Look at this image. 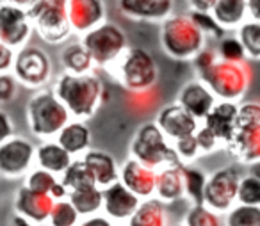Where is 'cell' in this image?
Wrapping results in <instances>:
<instances>
[{
    "instance_id": "obj_18",
    "label": "cell",
    "mask_w": 260,
    "mask_h": 226,
    "mask_svg": "<svg viewBox=\"0 0 260 226\" xmlns=\"http://www.w3.org/2000/svg\"><path fill=\"white\" fill-rule=\"evenodd\" d=\"M68 20L72 30L86 34L105 22L104 0H68Z\"/></svg>"
},
{
    "instance_id": "obj_49",
    "label": "cell",
    "mask_w": 260,
    "mask_h": 226,
    "mask_svg": "<svg viewBox=\"0 0 260 226\" xmlns=\"http://www.w3.org/2000/svg\"><path fill=\"white\" fill-rule=\"evenodd\" d=\"M8 4H13V6H16V8H22V9H29V8H32L36 2H40V0H6Z\"/></svg>"
},
{
    "instance_id": "obj_37",
    "label": "cell",
    "mask_w": 260,
    "mask_h": 226,
    "mask_svg": "<svg viewBox=\"0 0 260 226\" xmlns=\"http://www.w3.org/2000/svg\"><path fill=\"white\" fill-rule=\"evenodd\" d=\"M59 183V176L52 175V173L45 171L41 168H34L27 173V178L23 185L29 187L34 192H41V194H50L52 189Z\"/></svg>"
},
{
    "instance_id": "obj_7",
    "label": "cell",
    "mask_w": 260,
    "mask_h": 226,
    "mask_svg": "<svg viewBox=\"0 0 260 226\" xmlns=\"http://www.w3.org/2000/svg\"><path fill=\"white\" fill-rule=\"evenodd\" d=\"M116 64H118L116 77L128 93L153 91L159 80V64L155 57L143 47H128Z\"/></svg>"
},
{
    "instance_id": "obj_17",
    "label": "cell",
    "mask_w": 260,
    "mask_h": 226,
    "mask_svg": "<svg viewBox=\"0 0 260 226\" xmlns=\"http://www.w3.org/2000/svg\"><path fill=\"white\" fill-rule=\"evenodd\" d=\"M55 205V200L50 194L34 192L29 187L22 185L15 194V212L29 219L36 226L48 222L50 212Z\"/></svg>"
},
{
    "instance_id": "obj_30",
    "label": "cell",
    "mask_w": 260,
    "mask_h": 226,
    "mask_svg": "<svg viewBox=\"0 0 260 226\" xmlns=\"http://www.w3.org/2000/svg\"><path fill=\"white\" fill-rule=\"evenodd\" d=\"M207 180H209V175L203 169L191 164L184 166V190L191 205H203Z\"/></svg>"
},
{
    "instance_id": "obj_4",
    "label": "cell",
    "mask_w": 260,
    "mask_h": 226,
    "mask_svg": "<svg viewBox=\"0 0 260 226\" xmlns=\"http://www.w3.org/2000/svg\"><path fill=\"white\" fill-rule=\"evenodd\" d=\"M72 121V114L52 89H40L27 102V125L34 137L43 141L55 139Z\"/></svg>"
},
{
    "instance_id": "obj_53",
    "label": "cell",
    "mask_w": 260,
    "mask_h": 226,
    "mask_svg": "<svg viewBox=\"0 0 260 226\" xmlns=\"http://www.w3.org/2000/svg\"><path fill=\"white\" fill-rule=\"evenodd\" d=\"M116 226H126V224H116Z\"/></svg>"
},
{
    "instance_id": "obj_44",
    "label": "cell",
    "mask_w": 260,
    "mask_h": 226,
    "mask_svg": "<svg viewBox=\"0 0 260 226\" xmlns=\"http://www.w3.org/2000/svg\"><path fill=\"white\" fill-rule=\"evenodd\" d=\"M15 50L0 41V73H9L15 64Z\"/></svg>"
},
{
    "instance_id": "obj_35",
    "label": "cell",
    "mask_w": 260,
    "mask_h": 226,
    "mask_svg": "<svg viewBox=\"0 0 260 226\" xmlns=\"http://www.w3.org/2000/svg\"><path fill=\"white\" fill-rule=\"evenodd\" d=\"M80 215L75 210L72 203L68 200H59L55 201L54 208L50 212V217H48V226H79Z\"/></svg>"
},
{
    "instance_id": "obj_34",
    "label": "cell",
    "mask_w": 260,
    "mask_h": 226,
    "mask_svg": "<svg viewBox=\"0 0 260 226\" xmlns=\"http://www.w3.org/2000/svg\"><path fill=\"white\" fill-rule=\"evenodd\" d=\"M184 226H223V215L205 205H191L184 215Z\"/></svg>"
},
{
    "instance_id": "obj_29",
    "label": "cell",
    "mask_w": 260,
    "mask_h": 226,
    "mask_svg": "<svg viewBox=\"0 0 260 226\" xmlns=\"http://www.w3.org/2000/svg\"><path fill=\"white\" fill-rule=\"evenodd\" d=\"M68 201L75 207L80 217H87V215L100 214L102 212V189L96 185L84 187V189H77L68 192Z\"/></svg>"
},
{
    "instance_id": "obj_24",
    "label": "cell",
    "mask_w": 260,
    "mask_h": 226,
    "mask_svg": "<svg viewBox=\"0 0 260 226\" xmlns=\"http://www.w3.org/2000/svg\"><path fill=\"white\" fill-rule=\"evenodd\" d=\"M55 141H57L73 158H77V155L82 157L87 150H91L93 134H91V128L87 126L86 121L72 119V121L59 132Z\"/></svg>"
},
{
    "instance_id": "obj_51",
    "label": "cell",
    "mask_w": 260,
    "mask_h": 226,
    "mask_svg": "<svg viewBox=\"0 0 260 226\" xmlns=\"http://www.w3.org/2000/svg\"><path fill=\"white\" fill-rule=\"evenodd\" d=\"M170 226H184V222H175V224H170Z\"/></svg>"
},
{
    "instance_id": "obj_42",
    "label": "cell",
    "mask_w": 260,
    "mask_h": 226,
    "mask_svg": "<svg viewBox=\"0 0 260 226\" xmlns=\"http://www.w3.org/2000/svg\"><path fill=\"white\" fill-rule=\"evenodd\" d=\"M16 93H18V80L9 73H0V104H9L15 100Z\"/></svg>"
},
{
    "instance_id": "obj_20",
    "label": "cell",
    "mask_w": 260,
    "mask_h": 226,
    "mask_svg": "<svg viewBox=\"0 0 260 226\" xmlns=\"http://www.w3.org/2000/svg\"><path fill=\"white\" fill-rule=\"evenodd\" d=\"M239 104L237 102H224L217 100L212 111L207 114V118L202 121L203 126L210 130L217 137L223 148L228 146L235 132V121H237Z\"/></svg>"
},
{
    "instance_id": "obj_27",
    "label": "cell",
    "mask_w": 260,
    "mask_h": 226,
    "mask_svg": "<svg viewBox=\"0 0 260 226\" xmlns=\"http://www.w3.org/2000/svg\"><path fill=\"white\" fill-rule=\"evenodd\" d=\"M59 62L62 66V72L73 73V75H86L94 68V62L91 59L89 52L86 50L80 41L66 45L59 54Z\"/></svg>"
},
{
    "instance_id": "obj_19",
    "label": "cell",
    "mask_w": 260,
    "mask_h": 226,
    "mask_svg": "<svg viewBox=\"0 0 260 226\" xmlns=\"http://www.w3.org/2000/svg\"><path fill=\"white\" fill-rule=\"evenodd\" d=\"M217 98L214 96V93L202 82V80H191L185 82L182 86L180 93H178L177 104L180 107H184L189 114L198 121H203L207 118L212 107L216 105Z\"/></svg>"
},
{
    "instance_id": "obj_15",
    "label": "cell",
    "mask_w": 260,
    "mask_h": 226,
    "mask_svg": "<svg viewBox=\"0 0 260 226\" xmlns=\"http://www.w3.org/2000/svg\"><path fill=\"white\" fill-rule=\"evenodd\" d=\"M119 182L130 192H134L141 201L155 198L157 171L146 168L145 164L138 162L136 158L128 157L119 166Z\"/></svg>"
},
{
    "instance_id": "obj_36",
    "label": "cell",
    "mask_w": 260,
    "mask_h": 226,
    "mask_svg": "<svg viewBox=\"0 0 260 226\" xmlns=\"http://www.w3.org/2000/svg\"><path fill=\"white\" fill-rule=\"evenodd\" d=\"M216 54L221 61L228 62H248L246 52L242 48L241 41L237 40V36H224L223 40L217 41L216 45Z\"/></svg>"
},
{
    "instance_id": "obj_10",
    "label": "cell",
    "mask_w": 260,
    "mask_h": 226,
    "mask_svg": "<svg viewBox=\"0 0 260 226\" xmlns=\"http://www.w3.org/2000/svg\"><path fill=\"white\" fill-rule=\"evenodd\" d=\"M13 75L18 84L29 89H45L52 79V61L43 48L36 45H25L15 55Z\"/></svg>"
},
{
    "instance_id": "obj_31",
    "label": "cell",
    "mask_w": 260,
    "mask_h": 226,
    "mask_svg": "<svg viewBox=\"0 0 260 226\" xmlns=\"http://www.w3.org/2000/svg\"><path fill=\"white\" fill-rule=\"evenodd\" d=\"M62 185L68 189V192L77 189H84V187H91V185H96L94 182L93 175H91L89 168L86 166V162L80 158H73V162L70 164V168L59 176ZM98 187V185H96Z\"/></svg>"
},
{
    "instance_id": "obj_21",
    "label": "cell",
    "mask_w": 260,
    "mask_h": 226,
    "mask_svg": "<svg viewBox=\"0 0 260 226\" xmlns=\"http://www.w3.org/2000/svg\"><path fill=\"white\" fill-rule=\"evenodd\" d=\"M175 0H118L123 16L146 22H164L173 15Z\"/></svg>"
},
{
    "instance_id": "obj_25",
    "label": "cell",
    "mask_w": 260,
    "mask_h": 226,
    "mask_svg": "<svg viewBox=\"0 0 260 226\" xmlns=\"http://www.w3.org/2000/svg\"><path fill=\"white\" fill-rule=\"evenodd\" d=\"M73 162V157L57 143L55 139L43 141L36 146V164L38 168L52 173L55 176H61L70 164Z\"/></svg>"
},
{
    "instance_id": "obj_46",
    "label": "cell",
    "mask_w": 260,
    "mask_h": 226,
    "mask_svg": "<svg viewBox=\"0 0 260 226\" xmlns=\"http://www.w3.org/2000/svg\"><path fill=\"white\" fill-rule=\"evenodd\" d=\"M189 11H200V13H210L214 6V0H187Z\"/></svg>"
},
{
    "instance_id": "obj_38",
    "label": "cell",
    "mask_w": 260,
    "mask_h": 226,
    "mask_svg": "<svg viewBox=\"0 0 260 226\" xmlns=\"http://www.w3.org/2000/svg\"><path fill=\"white\" fill-rule=\"evenodd\" d=\"M237 203L260 207V178L249 175V173L242 175L237 190Z\"/></svg>"
},
{
    "instance_id": "obj_14",
    "label": "cell",
    "mask_w": 260,
    "mask_h": 226,
    "mask_svg": "<svg viewBox=\"0 0 260 226\" xmlns=\"http://www.w3.org/2000/svg\"><path fill=\"white\" fill-rule=\"evenodd\" d=\"M102 198H104L102 214H105L111 221L118 224L128 222V219L134 215L141 203V200L134 192H130L121 182H116L102 189Z\"/></svg>"
},
{
    "instance_id": "obj_40",
    "label": "cell",
    "mask_w": 260,
    "mask_h": 226,
    "mask_svg": "<svg viewBox=\"0 0 260 226\" xmlns=\"http://www.w3.org/2000/svg\"><path fill=\"white\" fill-rule=\"evenodd\" d=\"M171 144H173L175 151H177L178 158H180V162L184 166L191 164L192 160H196V158L202 155V151H200L194 136L182 137V139H178V141H173Z\"/></svg>"
},
{
    "instance_id": "obj_23",
    "label": "cell",
    "mask_w": 260,
    "mask_h": 226,
    "mask_svg": "<svg viewBox=\"0 0 260 226\" xmlns=\"http://www.w3.org/2000/svg\"><path fill=\"white\" fill-rule=\"evenodd\" d=\"M155 198L159 201H162L164 205L184 200V164L170 166V168L157 171Z\"/></svg>"
},
{
    "instance_id": "obj_16",
    "label": "cell",
    "mask_w": 260,
    "mask_h": 226,
    "mask_svg": "<svg viewBox=\"0 0 260 226\" xmlns=\"http://www.w3.org/2000/svg\"><path fill=\"white\" fill-rule=\"evenodd\" d=\"M155 123L162 134L171 141H178L182 137L194 136L196 130L200 126V121L194 119L184 107L175 102V104H168L157 112Z\"/></svg>"
},
{
    "instance_id": "obj_13",
    "label": "cell",
    "mask_w": 260,
    "mask_h": 226,
    "mask_svg": "<svg viewBox=\"0 0 260 226\" xmlns=\"http://www.w3.org/2000/svg\"><path fill=\"white\" fill-rule=\"evenodd\" d=\"M34 29L30 23L27 11L22 8H16L13 4L0 6V41L13 50L29 45V38L32 36Z\"/></svg>"
},
{
    "instance_id": "obj_43",
    "label": "cell",
    "mask_w": 260,
    "mask_h": 226,
    "mask_svg": "<svg viewBox=\"0 0 260 226\" xmlns=\"http://www.w3.org/2000/svg\"><path fill=\"white\" fill-rule=\"evenodd\" d=\"M15 134V123H13L11 116L4 111V109H0V144L6 143L8 139H11Z\"/></svg>"
},
{
    "instance_id": "obj_11",
    "label": "cell",
    "mask_w": 260,
    "mask_h": 226,
    "mask_svg": "<svg viewBox=\"0 0 260 226\" xmlns=\"http://www.w3.org/2000/svg\"><path fill=\"white\" fill-rule=\"evenodd\" d=\"M242 175L244 171L235 166L216 169L207 180L203 205L221 215L226 214L234 205H237V190Z\"/></svg>"
},
{
    "instance_id": "obj_47",
    "label": "cell",
    "mask_w": 260,
    "mask_h": 226,
    "mask_svg": "<svg viewBox=\"0 0 260 226\" xmlns=\"http://www.w3.org/2000/svg\"><path fill=\"white\" fill-rule=\"evenodd\" d=\"M248 6V18L253 22H260V0H246Z\"/></svg>"
},
{
    "instance_id": "obj_28",
    "label": "cell",
    "mask_w": 260,
    "mask_h": 226,
    "mask_svg": "<svg viewBox=\"0 0 260 226\" xmlns=\"http://www.w3.org/2000/svg\"><path fill=\"white\" fill-rule=\"evenodd\" d=\"M126 226H170L166 205L157 198L143 200Z\"/></svg>"
},
{
    "instance_id": "obj_48",
    "label": "cell",
    "mask_w": 260,
    "mask_h": 226,
    "mask_svg": "<svg viewBox=\"0 0 260 226\" xmlns=\"http://www.w3.org/2000/svg\"><path fill=\"white\" fill-rule=\"evenodd\" d=\"M9 226H36L34 222H30L29 219H25L23 215L20 214H13L11 217H9Z\"/></svg>"
},
{
    "instance_id": "obj_3",
    "label": "cell",
    "mask_w": 260,
    "mask_h": 226,
    "mask_svg": "<svg viewBox=\"0 0 260 226\" xmlns=\"http://www.w3.org/2000/svg\"><path fill=\"white\" fill-rule=\"evenodd\" d=\"M251 79L253 72L248 62H228L219 57L209 68L198 72V80L212 91L217 100L237 104L248 93Z\"/></svg>"
},
{
    "instance_id": "obj_50",
    "label": "cell",
    "mask_w": 260,
    "mask_h": 226,
    "mask_svg": "<svg viewBox=\"0 0 260 226\" xmlns=\"http://www.w3.org/2000/svg\"><path fill=\"white\" fill-rule=\"evenodd\" d=\"M248 173H249V175H253V176H256V178H260V162L248 166Z\"/></svg>"
},
{
    "instance_id": "obj_2",
    "label": "cell",
    "mask_w": 260,
    "mask_h": 226,
    "mask_svg": "<svg viewBox=\"0 0 260 226\" xmlns=\"http://www.w3.org/2000/svg\"><path fill=\"white\" fill-rule=\"evenodd\" d=\"M130 157L153 171L170 166H182L173 144L170 143L155 121H146L138 126L128 144Z\"/></svg>"
},
{
    "instance_id": "obj_22",
    "label": "cell",
    "mask_w": 260,
    "mask_h": 226,
    "mask_svg": "<svg viewBox=\"0 0 260 226\" xmlns=\"http://www.w3.org/2000/svg\"><path fill=\"white\" fill-rule=\"evenodd\" d=\"M82 160L89 168L91 175L100 189H105V187L119 182V166L109 151L91 148L82 155Z\"/></svg>"
},
{
    "instance_id": "obj_33",
    "label": "cell",
    "mask_w": 260,
    "mask_h": 226,
    "mask_svg": "<svg viewBox=\"0 0 260 226\" xmlns=\"http://www.w3.org/2000/svg\"><path fill=\"white\" fill-rule=\"evenodd\" d=\"M223 226H260V207L234 205L223 215Z\"/></svg>"
},
{
    "instance_id": "obj_32",
    "label": "cell",
    "mask_w": 260,
    "mask_h": 226,
    "mask_svg": "<svg viewBox=\"0 0 260 226\" xmlns=\"http://www.w3.org/2000/svg\"><path fill=\"white\" fill-rule=\"evenodd\" d=\"M237 40L244 48L246 57L260 61V22L246 20L237 29Z\"/></svg>"
},
{
    "instance_id": "obj_8",
    "label": "cell",
    "mask_w": 260,
    "mask_h": 226,
    "mask_svg": "<svg viewBox=\"0 0 260 226\" xmlns=\"http://www.w3.org/2000/svg\"><path fill=\"white\" fill-rule=\"evenodd\" d=\"M27 16L45 43H64L73 33L68 20V0H40L27 9Z\"/></svg>"
},
{
    "instance_id": "obj_6",
    "label": "cell",
    "mask_w": 260,
    "mask_h": 226,
    "mask_svg": "<svg viewBox=\"0 0 260 226\" xmlns=\"http://www.w3.org/2000/svg\"><path fill=\"white\" fill-rule=\"evenodd\" d=\"M160 47L168 57L177 61L194 59L205 48L207 38L202 30L192 23L187 13L171 15L164 22H160Z\"/></svg>"
},
{
    "instance_id": "obj_45",
    "label": "cell",
    "mask_w": 260,
    "mask_h": 226,
    "mask_svg": "<svg viewBox=\"0 0 260 226\" xmlns=\"http://www.w3.org/2000/svg\"><path fill=\"white\" fill-rule=\"evenodd\" d=\"M79 226H116L114 221L107 217L105 214H93V215H87V217H82L79 222Z\"/></svg>"
},
{
    "instance_id": "obj_9",
    "label": "cell",
    "mask_w": 260,
    "mask_h": 226,
    "mask_svg": "<svg viewBox=\"0 0 260 226\" xmlns=\"http://www.w3.org/2000/svg\"><path fill=\"white\" fill-rule=\"evenodd\" d=\"M80 43L89 52L94 66L116 64L128 48L126 34L111 22H104L96 29L82 34Z\"/></svg>"
},
{
    "instance_id": "obj_5",
    "label": "cell",
    "mask_w": 260,
    "mask_h": 226,
    "mask_svg": "<svg viewBox=\"0 0 260 226\" xmlns=\"http://www.w3.org/2000/svg\"><path fill=\"white\" fill-rule=\"evenodd\" d=\"M224 150L246 168L260 162V102H239L235 132Z\"/></svg>"
},
{
    "instance_id": "obj_26",
    "label": "cell",
    "mask_w": 260,
    "mask_h": 226,
    "mask_svg": "<svg viewBox=\"0 0 260 226\" xmlns=\"http://www.w3.org/2000/svg\"><path fill=\"white\" fill-rule=\"evenodd\" d=\"M210 15L228 33L232 29H239L246 22L248 6L246 0H214Z\"/></svg>"
},
{
    "instance_id": "obj_12",
    "label": "cell",
    "mask_w": 260,
    "mask_h": 226,
    "mask_svg": "<svg viewBox=\"0 0 260 226\" xmlns=\"http://www.w3.org/2000/svg\"><path fill=\"white\" fill-rule=\"evenodd\" d=\"M36 162V144L23 136H13L0 144V175L20 178L32 169Z\"/></svg>"
},
{
    "instance_id": "obj_52",
    "label": "cell",
    "mask_w": 260,
    "mask_h": 226,
    "mask_svg": "<svg viewBox=\"0 0 260 226\" xmlns=\"http://www.w3.org/2000/svg\"><path fill=\"white\" fill-rule=\"evenodd\" d=\"M4 2H6V0H0V6H2V4H4Z\"/></svg>"
},
{
    "instance_id": "obj_39",
    "label": "cell",
    "mask_w": 260,
    "mask_h": 226,
    "mask_svg": "<svg viewBox=\"0 0 260 226\" xmlns=\"http://www.w3.org/2000/svg\"><path fill=\"white\" fill-rule=\"evenodd\" d=\"M187 15H189V18L192 20V23H194V25L202 30V34L205 38H212V40L219 41L228 34L226 30H224L223 27H221L219 23L214 20V16L210 15V13L189 11Z\"/></svg>"
},
{
    "instance_id": "obj_41",
    "label": "cell",
    "mask_w": 260,
    "mask_h": 226,
    "mask_svg": "<svg viewBox=\"0 0 260 226\" xmlns=\"http://www.w3.org/2000/svg\"><path fill=\"white\" fill-rule=\"evenodd\" d=\"M194 137H196V143H198V148H200V151H202V155H212L214 151L223 148V144L217 141V137L203 125L198 126Z\"/></svg>"
},
{
    "instance_id": "obj_1",
    "label": "cell",
    "mask_w": 260,
    "mask_h": 226,
    "mask_svg": "<svg viewBox=\"0 0 260 226\" xmlns=\"http://www.w3.org/2000/svg\"><path fill=\"white\" fill-rule=\"evenodd\" d=\"M54 94L62 102L73 119H89L98 112L105 98V86L96 73L73 75L62 72L55 79Z\"/></svg>"
}]
</instances>
